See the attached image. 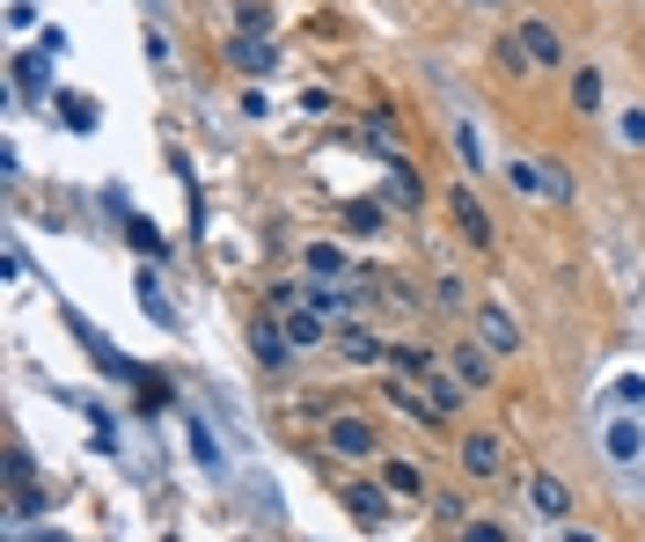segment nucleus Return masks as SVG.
<instances>
[{
  "label": "nucleus",
  "mask_w": 645,
  "mask_h": 542,
  "mask_svg": "<svg viewBox=\"0 0 645 542\" xmlns=\"http://www.w3.org/2000/svg\"><path fill=\"white\" fill-rule=\"evenodd\" d=\"M506 183H514V191H521V199H550V161H506Z\"/></svg>",
  "instance_id": "nucleus-11"
},
{
  "label": "nucleus",
  "mask_w": 645,
  "mask_h": 542,
  "mask_svg": "<svg viewBox=\"0 0 645 542\" xmlns=\"http://www.w3.org/2000/svg\"><path fill=\"white\" fill-rule=\"evenodd\" d=\"M447 213H455V227H463V242H469V249H491V242H499V235H491V213L477 205V191H469V183H455Z\"/></svg>",
  "instance_id": "nucleus-4"
},
{
  "label": "nucleus",
  "mask_w": 645,
  "mask_h": 542,
  "mask_svg": "<svg viewBox=\"0 0 645 542\" xmlns=\"http://www.w3.org/2000/svg\"><path fill=\"white\" fill-rule=\"evenodd\" d=\"M286 344H294V338H286L279 322H257V330H250V352H257V366H286Z\"/></svg>",
  "instance_id": "nucleus-13"
},
{
  "label": "nucleus",
  "mask_w": 645,
  "mask_h": 542,
  "mask_svg": "<svg viewBox=\"0 0 645 542\" xmlns=\"http://www.w3.org/2000/svg\"><path fill=\"white\" fill-rule=\"evenodd\" d=\"M322 440H330V455H345V463H367V455H374V425L367 418H330Z\"/></svg>",
  "instance_id": "nucleus-6"
},
{
  "label": "nucleus",
  "mask_w": 645,
  "mask_h": 542,
  "mask_svg": "<svg viewBox=\"0 0 645 542\" xmlns=\"http://www.w3.org/2000/svg\"><path fill=\"white\" fill-rule=\"evenodd\" d=\"M514 44H521L528 74H550V66H564V38L550 30L543 15H521V30H514Z\"/></svg>",
  "instance_id": "nucleus-2"
},
{
  "label": "nucleus",
  "mask_w": 645,
  "mask_h": 542,
  "mask_svg": "<svg viewBox=\"0 0 645 542\" xmlns=\"http://www.w3.org/2000/svg\"><path fill=\"white\" fill-rule=\"evenodd\" d=\"M302 301L316 308V316H330V322H352V316H360V294H352V286H338V279H308Z\"/></svg>",
  "instance_id": "nucleus-5"
},
{
  "label": "nucleus",
  "mask_w": 645,
  "mask_h": 542,
  "mask_svg": "<svg viewBox=\"0 0 645 542\" xmlns=\"http://www.w3.org/2000/svg\"><path fill=\"white\" fill-rule=\"evenodd\" d=\"M433 308L463 316V308H477V301H469V286H463V279H441V286H433Z\"/></svg>",
  "instance_id": "nucleus-21"
},
{
  "label": "nucleus",
  "mask_w": 645,
  "mask_h": 542,
  "mask_svg": "<svg viewBox=\"0 0 645 542\" xmlns=\"http://www.w3.org/2000/svg\"><path fill=\"white\" fill-rule=\"evenodd\" d=\"M469 322H477V344L491 352V360H514V352H521V322H514V308L477 301V308H469Z\"/></svg>",
  "instance_id": "nucleus-1"
},
{
  "label": "nucleus",
  "mask_w": 645,
  "mask_h": 542,
  "mask_svg": "<svg viewBox=\"0 0 645 542\" xmlns=\"http://www.w3.org/2000/svg\"><path fill=\"white\" fill-rule=\"evenodd\" d=\"M338 352L352 366H374V360H389V344H374V330H360V322H338Z\"/></svg>",
  "instance_id": "nucleus-10"
},
{
  "label": "nucleus",
  "mask_w": 645,
  "mask_h": 542,
  "mask_svg": "<svg viewBox=\"0 0 645 542\" xmlns=\"http://www.w3.org/2000/svg\"><path fill=\"white\" fill-rule=\"evenodd\" d=\"M389 199H403V205L425 199V183H419V169H411V161H396V169H389Z\"/></svg>",
  "instance_id": "nucleus-20"
},
{
  "label": "nucleus",
  "mask_w": 645,
  "mask_h": 542,
  "mask_svg": "<svg viewBox=\"0 0 645 542\" xmlns=\"http://www.w3.org/2000/svg\"><path fill=\"white\" fill-rule=\"evenodd\" d=\"M322 322H330V316H316V308H286V338H294V344H322Z\"/></svg>",
  "instance_id": "nucleus-15"
},
{
  "label": "nucleus",
  "mask_w": 645,
  "mask_h": 542,
  "mask_svg": "<svg viewBox=\"0 0 645 542\" xmlns=\"http://www.w3.org/2000/svg\"><path fill=\"white\" fill-rule=\"evenodd\" d=\"M616 132H624V147H645V110H624V125H616Z\"/></svg>",
  "instance_id": "nucleus-25"
},
{
  "label": "nucleus",
  "mask_w": 645,
  "mask_h": 542,
  "mask_svg": "<svg viewBox=\"0 0 645 542\" xmlns=\"http://www.w3.org/2000/svg\"><path fill=\"white\" fill-rule=\"evenodd\" d=\"M345 221L360 227V235H374V227H382V205H374V199H360V205H352V213H345Z\"/></svg>",
  "instance_id": "nucleus-24"
},
{
  "label": "nucleus",
  "mask_w": 645,
  "mask_h": 542,
  "mask_svg": "<svg viewBox=\"0 0 645 542\" xmlns=\"http://www.w3.org/2000/svg\"><path fill=\"white\" fill-rule=\"evenodd\" d=\"M572 110H586V118L602 110V74H594V66H580V74H572Z\"/></svg>",
  "instance_id": "nucleus-17"
},
{
  "label": "nucleus",
  "mask_w": 645,
  "mask_h": 542,
  "mask_svg": "<svg viewBox=\"0 0 645 542\" xmlns=\"http://www.w3.org/2000/svg\"><path fill=\"white\" fill-rule=\"evenodd\" d=\"M389 499H396L389 483H345V506H352L367 528H382V521H389Z\"/></svg>",
  "instance_id": "nucleus-9"
},
{
  "label": "nucleus",
  "mask_w": 645,
  "mask_h": 542,
  "mask_svg": "<svg viewBox=\"0 0 645 542\" xmlns=\"http://www.w3.org/2000/svg\"><path fill=\"white\" fill-rule=\"evenodd\" d=\"M389 360H396L411 382H425V374H433V352H425V344H389Z\"/></svg>",
  "instance_id": "nucleus-19"
},
{
  "label": "nucleus",
  "mask_w": 645,
  "mask_h": 542,
  "mask_svg": "<svg viewBox=\"0 0 645 542\" xmlns=\"http://www.w3.org/2000/svg\"><path fill=\"white\" fill-rule=\"evenodd\" d=\"M455 382H469V389L491 382V352H484V344H463V352H455Z\"/></svg>",
  "instance_id": "nucleus-14"
},
{
  "label": "nucleus",
  "mask_w": 645,
  "mask_h": 542,
  "mask_svg": "<svg viewBox=\"0 0 645 542\" xmlns=\"http://www.w3.org/2000/svg\"><path fill=\"white\" fill-rule=\"evenodd\" d=\"M528 499H536V513H550V521H572V483L550 477V469L528 477Z\"/></svg>",
  "instance_id": "nucleus-7"
},
{
  "label": "nucleus",
  "mask_w": 645,
  "mask_h": 542,
  "mask_svg": "<svg viewBox=\"0 0 645 542\" xmlns=\"http://www.w3.org/2000/svg\"><path fill=\"white\" fill-rule=\"evenodd\" d=\"M564 542H594V535H586V528H564Z\"/></svg>",
  "instance_id": "nucleus-26"
},
{
  "label": "nucleus",
  "mask_w": 645,
  "mask_h": 542,
  "mask_svg": "<svg viewBox=\"0 0 645 542\" xmlns=\"http://www.w3.org/2000/svg\"><path fill=\"white\" fill-rule=\"evenodd\" d=\"M463 477L469 483L506 477V433H463Z\"/></svg>",
  "instance_id": "nucleus-3"
},
{
  "label": "nucleus",
  "mask_w": 645,
  "mask_h": 542,
  "mask_svg": "<svg viewBox=\"0 0 645 542\" xmlns=\"http://www.w3.org/2000/svg\"><path fill=\"white\" fill-rule=\"evenodd\" d=\"M382 483L396 491V499H425V469L403 463V455H389V463H382Z\"/></svg>",
  "instance_id": "nucleus-12"
},
{
  "label": "nucleus",
  "mask_w": 645,
  "mask_h": 542,
  "mask_svg": "<svg viewBox=\"0 0 645 542\" xmlns=\"http://www.w3.org/2000/svg\"><path fill=\"white\" fill-rule=\"evenodd\" d=\"M228 60H235V74H250V81H264L272 66H279V52L264 38H228Z\"/></svg>",
  "instance_id": "nucleus-8"
},
{
  "label": "nucleus",
  "mask_w": 645,
  "mask_h": 542,
  "mask_svg": "<svg viewBox=\"0 0 645 542\" xmlns=\"http://www.w3.org/2000/svg\"><path fill=\"white\" fill-rule=\"evenodd\" d=\"M463 389H469V382H447V374H425V396H433V411H441V418H447V411H463Z\"/></svg>",
  "instance_id": "nucleus-18"
},
{
  "label": "nucleus",
  "mask_w": 645,
  "mask_h": 542,
  "mask_svg": "<svg viewBox=\"0 0 645 542\" xmlns=\"http://www.w3.org/2000/svg\"><path fill=\"white\" fill-rule=\"evenodd\" d=\"M455 535H463V542H514V535H506L499 521H463V528H455Z\"/></svg>",
  "instance_id": "nucleus-23"
},
{
  "label": "nucleus",
  "mask_w": 645,
  "mask_h": 542,
  "mask_svg": "<svg viewBox=\"0 0 645 542\" xmlns=\"http://www.w3.org/2000/svg\"><path fill=\"white\" fill-rule=\"evenodd\" d=\"M477 8H506V0H477Z\"/></svg>",
  "instance_id": "nucleus-27"
},
{
  "label": "nucleus",
  "mask_w": 645,
  "mask_h": 542,
  "mask_svg": "<svg viewBox=\"0 0 645 542\" xmlns=\"http://www.w3.org/2000/svg\"><path fill=\"white\" fill-rule=\"evenodd\" d=\"M338 272H345L338 242H308V279H338Z\"/></svg>",
  "instance_id": "nucleus-16"
},
{
  "label": "nucleus",
  "mask_w": 645,
  "mask_h": 542,
  "mask_svg": "<svg viewBox=\"0 0 645 542\" xmlns=\"http://www.w3.org/2000/svg\"><path fill=\"white\" fill-rule=\"evenodd\" d=\"M242 38H264V30H272V8H264V0H242Z\"/></svg>",
  "instance_id": "nucleus-22"
}]
</instances>
